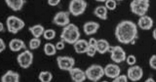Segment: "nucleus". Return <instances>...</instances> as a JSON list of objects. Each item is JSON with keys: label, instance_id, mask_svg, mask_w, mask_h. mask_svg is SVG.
Here are the masks:
<instances>
[{"label": "nucleus", "instance_id": "nucleus-1", "mask_svg": "<svg viewBox=\"0 0 156 82\" xmlns=\"http://www.w3.org/2000/svg\"><path fill=\"white\" fill-rule=\"evenodd\" d=\"M138 31L136 24L132 21L124 20L119 22L115 30L118 41L124 44H134L137 38Z\"/></svg>", "mask_w": 156, "mask_h": 82}, {"label": "nucleus", "instance_id": "nucleus-2", "mask_svg": "<svg viewBox=\"0 0 156 82\" xmlns=\"http://www.w3.org/2000/svg\"><path fill=\"white\" fill-rule=\"evenodd\" d=\"M80 32L78 27L75 24L70 23L63 27L60 35L61 40L73 45L80 38Z\"/></svg>", "mask_w": 156, "mask_h": 82}, {"label": "nucleus", "instance_id": "nucleus-3", "mask_svg": "<svg viewBox=\"0 0 156 82\" xmlns=\"http://www.w3.org/2000/svg\"><path fill=\"white\" fill-rule=\"evenodd\" d=\"M150 6L148 0H133L129 5L132 13L139 17L146 15Z\"/></svg>", "mask_w": 156, "mask_h": 82}, {"label": "nucleus", "instance_id": "nucleus-4", "mask_svg": "<svg viewBox=\"0 0 156 82\" xmlns=\"http://www.w3.org/2000/svg\"><path fill=\"white\" fill-rule=\"evenodd\" d=\"M85 72L87 79L92 82H98L105 76L104 67L98 64L90 65Z\"/></svg>", "mask_w": 156, "mask_h": 82}, {"label": "nucleus", "instance_id": "nucleus-5", "mask_svg": "<svg viewBox=\"0 0 156 82\" xmlns=\"http://www.w3.org/2000/svg\"><path fill=\"white\" fill-rule=\"evenodd\" d=\"M6 25L8 32L16 34L25 26L24 22L19 17L14 15L9 16L6 20Z\"/></svg>", "mask_w": 156, "mask_h": 82}, {"label": "nucleus", "instance_id": "nucleus-6", "mask_svg": "<svg viewBox=\"0 0 156 82\" xmlns=\"http://www.w3.org/2000/svg\"><path fill=\"white\" fill-rule=\"evenodd\" d=\"M87 7V2L83 0H72L69 6V11L74 16L77 17L83 14Z\"/></svg>", "mask_w": 156, "mask_h": 82}, {"label": "nucleus", "instance_id": "nucleus-7", "mask_svg": "<svg viewBox=\"0 0 156 82\" xmlns=\"http://www.w3.org/2000/svg\"><path fill=\"white\" fill-rule=\"evenodd\" d=\"M34 55L32 53L28 50H25L18 54L16 60L19 65L23 69H27L32 64Z\"/></svg>", "mask_w": 156, "mask_h": 82}, {"label": "nucleus", "instance_id": "nucleus-8", "mask_svg": "<svg viewBox=\"0 0 156 82\" xmlns=\"http://www.w3.org/2000/svg\"><path fill=\"white\" fill-rule=\"evenodd\" d=\"M109 52L110 58L114 63L118 64L125 61L127 56L126 53L120 46H111Z\"/></svg>", "mask_w": 156, "mask_h": 82}, {"label": "nucleus", "instance_id": "nucleus-9", "mask_svg": "<svg viewBox=\"0 0 156 82\" xmlns=\"http://www.w3.org/2000/svg\"><path fill=\"white\" fill-rule=\"evenodd\" d=\"M58 68L61 70L69 71L75 67V61L74 58L68 56H59L56 58Z\"/></svg>", "mask_w": 156, "mask_h": 82}, {"label": "nucleus", "instance_id": "nucleus-10", "mask_svg": "<svg viewBox=\"0 0 156 82\" xmlns=\"http://www.w3.org/2000/svg\"><path fill=\"white\" fill-rule=\"evenodd\" d=\"M126 75L129 80L133 82H137L142 79L144 72L140 66L136 64L128 68Z\"/></svg>", "mask_w": 156, "mask_h": 82}, {"label": "nucleus", "instance_id": "nucleus-11", "mask_svg": "<svg viewBox=\"0 0 156 82\" xmlns=\"http://www.w3.org/2000/svg\"><path fill=\"white\" fill-rule=\"evenodd\" d=\"M70 14L69 11H59L54 16L52 22L57 25L64 27L70 23Z\"/></svg>", "mask_w": 156, "mask_h": 82}, {"label": "nucleus", "instance_id": "nucleus-12", "mask_svg": "<svg viewBox=\"0 0 156 82\" xmlns=\"http://www.w3.org/2000/svg\"><path fill=\"white\" fill-rule=\"evenodd\" d=\"M104 68L105 76L108 78L113 79L121 74V69L117 64H108Z\"/></svg>", "mask_w": 156, "mask_h": 82}, {"label": "nucleus", "instance_id": "nucleus-13", "mask_svg": "<svg viewBox=\"0 0 156 82\" xmlns=\"http://www.w3.org/2000/svg\"><path fill=\"white\" fill-rule=\"evenodd\" d=\"M73 82H84L87 79L85 70L74 67L68 72Z\"/></svg>", "mask_w": 156, "mask_h": 82}, {"label": "nucleus", "instance_id": "nucleus-14", "mask_svg": "<svg viewBox=\"0 0 156 82\" xmlns=\"http://www.w3.org/2000/svg\"><path fill=\"white\" fill-rule=\"evenodd\" d=\"M137 25L141 29L147 31L153 27L154 21L152 18L147 15H144L140 17L137 21Z\"/></svg>", "mask_w": 156, "mask_h": 82}, {"label": "nucleus", "instance_id": "nucleus-15", "mask_svg": "<svg viewBox=\"0 0 156 82\" xmlns=\"http://www.w3.org/2000/svg\"><path fill=\"white\" fill-rule=\"evenodd\" d=\"M20 75L16 71L11 70L7 71L2 76L1 82H20Z\"/></svg>", "mask_w": 156, "mask_h": 82}, {"label": "nucleus", "instance_id": "nucleus-16", "mask_svg": "<svg viewBox=\"0 0 156 82\" xmlns=\"http://www.w3.org/2000/svg\"><path fill=\"white\" fill-rule=\"evenodd\" d=\"M100 27L99 24L94 21H87L84 24L83 30L87 35H90L97 32Z\"/></svg>", "mask_w": 156, "mask_h": 82}, {"label": "nucleus", "instance_id": "nucleus-17", "mask_svg": "<svg viewBox=\"0 0 156 82\" xmlns=\"http://www.w3.org/2000/svg\"><path fill=\"white\" fill-rule=\"evenodd\" d=\"M9 46L10 50L14 52L26 49V44L23 41L18 38L12 39L9 43Z\"/></svg>", "mask_w": 156, "mask_h": 82}, {"label": "nucleus", "instance_id": "nucleus-18", "mask_svg": "<svg viewBox=\"0 0 156 82\" xmlns=\"http://www.w3.org/2000/svg\"><path fill=\"white\" fill-rule=\"evenodd\" d=\"M73 45L74 51L78 54H86L89 46L87 41L84 39H80Z\"/></svg>", "mask_w": 156, "mask_h": 82}, {"label": "nucleus", "instance_id": "nucleus-19", "mask_svg": "<svg viewBox=\"0 0 156 82\" xmlns=\"http://www.w3.org/2000/svg\"><path fill=\"white\" fill-rule=\"evenodd\" d=\"M110 47L108 41L102 39L98 40L96 46L97 52L101 54H104L109 52Z\"/></svg>", "mask_w": 156, "mask_h": 82}, {"label": "nucleus", "instance_id": "nucleus-20", "mask_svg": "<svg viewBox=\"0 0 156 82\" xmlns=\"http://www.w3.org/2000/svg\"><path fill=\"white\" fill-rule=\"evenodd\" d=\"M8 6L14 11L20 10L26 2L24 0H5Z\"/></svg>", "mask_w": 156, "mask_h": 82}, {"label": "nucleus", "instance_id": "nucleus-21", "mask_svg": "<svg viewBox=\"0 0 156 82\" xmlns=\"http://www.w3.org/2000/svg\"><path fill=\"white\" fill-rule=\"evenodd\" d=\"M108 10L105 6L101 5L96 7L94 11V15L103 20H106L108 18Z\"/></svg>", "mask_w": 156, "mask_h": 82}, {"label": "nucleus", "instance_id": "nucleus-22", "mask_svg": "<svg viewBox=\"0 0 156 82\" xmlns=\"http://www.w3.org/2000/svg\"><path fill=\"white\" fill-rule=\"evenodd\" d=\"M29 30L34 38H39L43 35L45 30L44 26L41 24H37L29 27Z\"/></svg>", "mask_w": 156, "mask_h": 82}, {"label": "nucleus", "instance_id": "nucleus-23", "mask_svg": "<svg viewBox=\"0 0 156 82\" xmlns=\"http://www.w3.org/2000/svg\"><path fill=\"white\" fill-rule=\"evenodd\" d=\"M53 76L51 73L48 71H42L39 74L38 78L41 82H51Z\"/></svg>", "mask_w": 156, "mask_h": 82}, {"label": "nucleus", "instance_id": "nucleus-24", "mask_svg": "<svg viewBox=\"0 0 156 82\" xmlns=\"http://www.w3.org/2000/svg\"><path fill=\"white\" fill-rule=\"evenodd\" d=\"M55 45L51 43H46L44 47V51L45 54L50 56L54 55L56 53Z\"/></svg>", "mask_w": 156, "mask_h": 82}, {"label": "nucleus", "instance_id": "nucleus-25", "mask_svg": "<svg viewBox=\"0 0 156 82\" xmlns=\"http://www.w3.org/2000/svg\"><path fill=\"white\" fill-rule=\"evenodd\" d=\"M41 41L39 38H34L31 39L29 43L30 50H34L38 48L40 46Z\"/></svg>", "mask_w": 156, "mask_h": 82}, {"label": "nucleus", "instance_id": "nucleus-26", "mask_svg": "<svg viewBox=\"0 0 156 82\" xmlns=\"http://www.w3.org/2000/svg\"><path fill=\"white\" fill-rule=\"evenodd\" d=\"M56 32L55 30L52 29L45 30L43 36L45 39L51 40L54 39L55 37Z\"/></svg>", "mask_w": 156, "mask_h": 82}, {"label": "nucleus", "instance_id": "nucleus-27", "mask_svg": "<svg viewBox=\"0 0 156 82\" xmlns=\"http://www.w3.org/2000/svg\"><path fill=\"white\" fill-rule=\"evenodd\" d=\"M105 6L108 10H114L116 8L117 3L114 0H107L105 2Z\"/></svg>", "mask_w": 156, "mask_h": 82}, {"label": "nucleus", "instance_id": "nucleus-28", "mask_svg": "<svg viewBox=\"0 0 156 82\" xmlns=\"http://www.w3.org/2000/svg\"><path fill=\"white\" fill-rule=\"evenodd\" d=\"M125 61L126 63L130 66L136 65L137 59L135 55L130 54L126 56Z\"/></svg>", "mask_w": 156, "mask_h": 82}, {"label": "nucleus", "instance_id": "nucleus-29", "mask_svg": "<svg viewBox=\"0 0 156 82\" xmlns=\"http://www.w3.org/2000/svg\"><path fill=\"white\" fill-rule=\"evenodd\" d=\"M97 52L95 46L89 45L86 54L88 57H93Z\"/></svg>", "mask_w": 156, "mask_h": 82}, {"label": "nucleus", "instance_id": "nucleus-30", "mask_svg": "<svg viewBox=\"0 0 156 82\" xmlns=\"http://www.w3.org/2000/svg\"><path fill=\"white\" fill-rule=\"evenodd\" d=\"M128 80L126 75L120 74L115 78L112 79L111 82H128Z\"/></svg>", "mask_w": 156, "mask_h": 82}, {"label": "nucleus", "instance_id": "nucleus-31", "mask_svg": "<svg viewBox=\"0 0 156 82\" xmlns=\"http://www.w3.org/2000/svg\"><path fill=\"white\" fill-rule=\"evenodd\" d=\"M149 65L150 67L152 69L156 70V54L152 55L150 58Z\"/></svg>", "mask_w": 156, "mask_h": 82}, {"label": "nucleus", "instance_id": "nucleus-32", "mask_svg": "<svg viewBox=\"0 0 156 82\" xmlns=\"http://www.w3.org/2000/svg\"><path fill=\"white\" fill-rule=\"evenodd\" d=\"M55 45L57 50H62L65 47V43L61 40L57 42Z\"/></svg>", "mask_w": 156, "mask_h": 82}, {"label": "nucleus", "instance_id": "nucleus-33", "mask_svg": "<svg viewBox=\"0 0 156 82\" xmlns=\"http://www.w3.org/2000/svg\"><path fill=\"white\" fill-rule=\"evenodd\" d=\"M60 2V0H48L47 2L49 5L54 6L58 5Z\"/></svg>", "mask_w": 156, "mask_h": 82}, {"label": "nucleus", "instance_id": "nucleus-34", "mask_svg": "<svg viewBox=\"0 0 156 82\" xmlns=\"http://www.w3.org/2000/svg\"><path fill=\"white\" fill-rule=\"evenodd\" d=\"M6 48V44L3 40L1 38L0 39V52L1 53L3 52Z\"/></svg>", "mask_w": 156, "mask_h": 82}, {"label": "nucleus", "instance_id": "nucleus-35", "mask_svg": "<svg viewBox=\"0 0 156 82\" xmlns=\"http://www.w3.org/2000/svg\"><path fill=\"white\" fill-rule=\"evenodd\" d=\"M98 40L94 37H91L89 39L88 42L89 45L96 47Z\"/></svg>", "mask_w": 156, "mask_h": 82}, {"label": "nucleus", "instance_id": "nucleus-36", "mask_svg": "<svg viewBox=\"0 0 156 82\" xmlns=\"http://www.w3.org/2000/svg\"><path fill=\"white\" fill-rule=\"evenodd\" d=\"M144 82H156V81L152 77H149L146 79Z\"/></svg>", "mask_w": 156, "mask_h": 82}, {"label": "nucleus", "instance_id": "nucleus-37", "mask_svg": "<svg viewBox=\"0 0 156 82\" xmlns=\"http://www.w3.org/2000/svg\"><path fill=\"white\" fill-rule=\"evenodd\" d=\"M152 36L153 38L156 41V28H155L152 31Z\"/></svg>", "mask_w": 156, "mask_h": 82}, {"label": "nucleus", "instance_id": "nucleus-38", "mask_svg": "<svg viewBox=\"0 0 156 82\" xmlns=\"http://www.w3.org/2000/svg\"><path fill=\"white\" fill-rule=\"evenodd\" d=\"M4 30V26L3 23L2 22H0V32H3Z\"/></svg>", "mask_w": 156, "mask_h": 82}, {"label": "nucleus", "instance_id": "nucleus-39", "mask_svg": "<svg viewBox=\"0 0 156 82\" xmlns=\"http://www.w3.org/2000/svg\"><path fill=\"white\" fill-rule=\"evenodd\" d=\"M106 0H96L97 2H105Z\"/></svg>", "mask_w": 156, "mask_h": 82}, {"label": "nucleus", "instance_id": "nucleus-40", "mask_svg": "<svg viewBox=\"0 0 156 82\" xmlns=\"http://www.w3.org/2000/svg\"><path fill=\"white\" fill-rule=\"evenodd\" d=\"M101 82H109V81H108L106 80H103L101 81Z\"/></svg>", "mask_w": 156, "mask_h": 82}, {"label": "nucleus", "instance_id": "nucleus-41", "mask_svg": "<svg viewBox=\"0 0 156 82\" xmlns=\"http://www.w3.org/2000/svg\"></svg>", "mask_w": 156, "mask_h": 82}]
</instances>
